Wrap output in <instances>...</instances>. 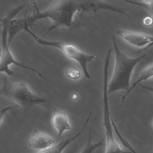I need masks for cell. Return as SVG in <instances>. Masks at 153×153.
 Returning a JSON list of instances; mask_svg holds the SVG:
<instances>
[{"mask_svg":"<svg viewBox=\"0 0 153 153\" xmlns=\"http://www.w3.org/2000/svg\"><path fill=\"white\" fill-rule=\"evenodd\" d=\"M101 10L114 12L131 19L127 13L128 9L109 4L103 0H53L46 10L29 16L28 20L32 26L43 19H50L52 22V25L46 29L45 36L59 27L68 28L72 30L75 26L74 18L77 12H81V14L96 13Z\"/></svg>","mask_w":153,"mask_h":153,"instance_id":"1","label":"cell"},{"mask_svg":"<svg viewBox=\"0 0 153 153\" xmlns=\"http://www.w3.org/2000/svg\"><path fill=\"white\" fill-rule=\"evenodd\" d=\"M113 45L116 56V63L113 76L107 85V95L119 90H125L127 91L130 88V81L132 73L137 65L146 55L140 57L132 58L120 51L113 35Z\"/></svg>","mask_w":153,"mask_h":153,"instance_id":"2","label":"cell"},{"mask_svg":"<svg viewBox=\"0 0 153 153\" xmlns=\"http://www.w3.org/2000/svg\"><path fill=\"white\" fill-rule=\"evenodd\" d=\"M0 96L16 102L25 112L47 102L46 99L33 93L25 83L11 82L6 77H4L0 88Z\"/></svg>","mask_w":153,"mask_h":153,"instance_id":"3","label":"cell"},{"mask_svg":"<svg viewBox=\"0 0 153 153\" xmlns=\"http://www.w3.org/2000/svg\"><path fill=\"white\" fill-rule=\"evenodd\" d=\"M25 4H22L16 8L10 10L4 18H0V22L1 23V53L0 56V73H4L9 76L15 75V74L10 70L9 66L13 64L19 67L29 70L37 74L41 78L46 79L40 72L34 68L22 64L15 60L12 54L8 45V33L10 22L14 17L17 15L25 7Z\"/></svg>","mask_w":153,"mask_h":153,"instance_id":"4","label":"cell"},{"mask_svg":"<svg viewBox=\"0 0 153 153\" xmlns=\"http://www.w3.org/2000/svg\"><path fill=\"white\" fill-rule=\"evenodd\" d=\"M23 30L31 35L39 45L45 46L56 48L61 50L67 57L76 61L81 65L85 77L90 79V76L87 69V64L95 59L97 57V55L86 54L80 51L77 47L72 44H66L62 41L44 40L34 34L27 25L25 26Z\"/></svg>","mask_w":153,"mask_h":153,"instance_id":"5","label":"cell"},{"mask_svg":"<svg viewBox=\"0 0 153 153\" xmlns=\"http://www.w3.org/2000/svg\"><path fill=\"white\" fill-rule=\"evenodd\" d=\"M110 116L111 114L109 109H103V125L105 129L106 153H132L130 152H126L122 150L115 141L110 121Z\"/></svg>","mask_w":153,"mask_h":153,"instance_id":"6","label":"cell"},{"mask_svg":"<svg viewBox=\"0 0 153 153\" xmlns=\"http://www.w3.org/2000/svg\"><path fill=\"white\" fill-rule=\"evenodd\" d=\"M116 33L128 44L135 47H143L153 43V37L146 34L124 30H118Z\"/></svg>","mask_w":153,"mask_h":153,"instance_id":"7","label":"cell"},{"mask_svg":"<svg viewBox=\"0 0 153 153\" xmlns=\"http://www.w3.org/2000/svg\"><path fill=\"white\" fill-rule=\"evenodd\" d=\"M54 139L49 135L37 130L33 131L28 141V146L31 149L42 150L52 146Z\"/></svg>","mask_w":153,"mask_h":153,"instance_id":"8","label":"cell"},{"mask_svg":"<svg viewBox=\"0 0 153 153\" xmlns=\"http://www.w3.org/2000/svg\"><path fill=\"white\" fill-rule=\"evenodd\" d=\"M52 124L57 130L58 136L62 135L66 130L72 129L66 112L56 108L53 109Z\"/></svg>","mask_w":153,"mask_h":153,"instance_id":"9","label":"cell"},{"mask_svg":"<svg viewBox=\"0 0 153 153\" xmlns=\"http://www.w3.org/2000/svg\"><path fill=\"white\" fill-rule=\"evenodd\" d=\"M92 114V112H91L90 115H89V117H88L86 121H85L83 127L80 130V132H78L74 136L72 137L64 139V140H62L61 142H59V143L55 145L54 146H50V147L44 149V150H40L39 152L36 153H62L64 149L70 143H71L75 140L76 138H78L82 134L83 132L84 131L85 128H86V126H87L89 120H90Z\"/></svg>","mask_w":153,"mask_h":153,"instance_id":"10","label":"cell"},{"mask_svg":"<svg viewBox=\"0 0 153 153\" xmlns=\"http://www.w3.org/2000/svg\"><path fill=\"white\" fill-rule=\"evenodd\" d=\"M26 25L24 17L13 19L10 21L8 33V45L9 46L14 37L22 30H24Z\"/></svg>","mask_w":153,"mask_h":153,"instance_id":"11","label":"cell"},{"mask_svg":"<svg viewBox=\"0 0 153 153\" xmlns=\"http://www.w3.org/2000/svg\"><path fill=\"white\" fill-rule=\"evenodd\" d=\"M139 75V78L137 79V81L135 83L133 84L132 86L130 87V89L127 91L126 93L122 97V101H121V105L122 106V104L124 103V101H125V99L126 97H127L128 94L130 92L133 90L134 88L136 86H137V85L138 84L140 83L143 81H146L147 79L149 78H151L153 75V65H148L147 67L144 69L141 73H140L138 74H135V75Z\"/></svg>","mask_w":153,"mask_h":153,"instance_id":"12","label":"cell"},{"mask_svg":"<svg viewBox=\"0 0 153 153\" xmlns=\"http://www.w3.org/2000/svg\"><path fill=\"white\" fill-rule=\"evenodd\" d=\"M92 128L90 129L87 144L83 150L80 153H93L97 149L105 146L106 136L105 135L100 140L96 143H93L91 140Z\"/></svg>","mask_w":153,"mask_h":153,"instance_id":"13","label":"cell"},{"mask_svg":"<svg viewBox=\"0 0 153 153\" xmlns=\"http://www.w3.org/2000/svg\"><path fill=\"white\" fill-rule=\"evenodd\" d=\"M110 119L111 124H112V126H113V127H114L116 134L117 135L118 137L119 138L120 142L122 143V144H123L125 147L128 148L132 153H137L136 152L135 150L133 149V147L131 146L130 145V144L128 142V141L126 140V139H125V138L122 137V136L120 134L118 129L117 128L116 126L115 123H114V120H113V119H112V117H111V116H110Z\"/></svg>","mask_w":153,"mask_h":153,"instance_id":"14","label":"cell"},{"mask_svg":"<svg viewBox=\"0 0 153 153\" xmlns=\"http://www.w3.org/2000/svg\"><path fill=\"white\" fill-rule=\"evenodd\" d=\"M65 74L68 78L77 80L81 77L80 70L73 66H68L65 71Z\"/></svg>","mask_w":153,"mask_h":153,"instance_id":"15","label":"cell"},{"mask_svg":"<svg viewBox=\"0 0 153 153\" xmlns=\"http://www.w3.org/2000/svg\"><path fill=\"white\" fill-rule=\"evenodd\" d=\"M19 107V106H8V107L2 108L1 109H0V124H1L4 116L5 115V113L7 111H9L10 110L15 108H18Z\"/></svg>","mask_w":153,"mask_h":153,"instance_id":"16","label":"cell"},{"mask_svg":"<svg viewBox=\"0 0 153 153\" xmlns=\"http://www.w3.org/2000/svg\"><path fill=\"white\" fill-rule=\"evenodd\" d=\"M143 23L145 26L150 27L153 24V19L152 17L148 16L145 17L143 20Z\"/></svg>","mask_w":153,"mask_h":153,"instance_id":"17","label":"cell"},{"mask_svg":"<svg viewBox=\"0 0 153 153\" xmlns=\"http://www.w3.org/2000/svg\"><path fill=\"white\" fill-rule=\"evenodd\" d=\"M31 2V4L34 5V7H35V9H36V13H39L40 11L39 10L37 4V2H36L35 0H30Z\"/></svg>","mask_w":153,"mask_h":153,"instance_id":"18","label":"cell"},{"mask_svg":"<svg viewBox=\"0 0 153 153\" xmlns=\"http://www.w3.org/2000/svg\"><path fill=\"white\" fill-rule=\"evenodd\" d=\"M143 1L148 5L151 6V7H152L153 0H143Z\"/></svg>","mask_w":153,"mask_h":153,"instance_id":"19","label":"cell"},{"mask_svg":"<svg viewBox=\"0 0 153 153\" xmlns=\"http://www.w3.org/2000/svg\"><path fill=\"white\" fill-rule=\"evenodd\" d=\"M72 99L74 100H77L78 99V95L76 94H73L72 95Z\"/></svg>","mask_w":153,"mask_h":153,"instance_id":"20","label":"cell"},{"mask_svg":"<svg viewBox=\"0 0 153 153\" xmlns=\"http://www.w3.org/2000/svg\"><path fill=\"white\" fill-rule=\"evenodd\" d=\"M103 1H111V0H103ZM125 1H127V2H129V0H125Z\"/></svg>","mask_w":153,"mask_h":153,"instance_id":"21","label":"cell"},{"mask_svg":"<svg viewBox=\"0 0 153 153\" xmlns=\"http://www.w3.org/2000/svg\"><path fill=\"white\" fill-rule=\"evenodd\" d=\"M43 1H46V0H43Z\"/></svg>","mask_w":153,"mask_h":153,"instance_id":"22","label":"cell"}]
</instances>
